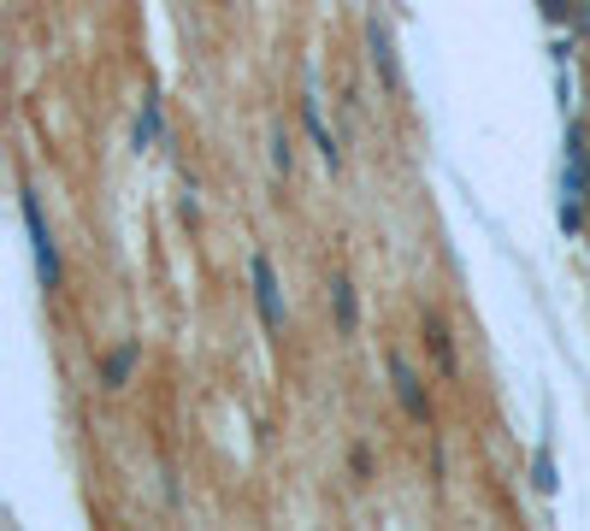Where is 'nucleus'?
<instances>
[{
  "label": "nucleus",
  "mask_w": 590,
  "mask_h": 531,
  "mask_svg": "<svg viewBox=\"0 0 590 531\" xmlns=\"http://www.w3.org/2000/svg\"><path fill=\"white\" fill-rule=\"evenodd\" d=\"M254 295H261L266 325L278 331V325H284V313H278V290H272V266H266V261H254Z\"/></svg>",
  "instance_id": "nucleus-1"
},
{
  "label": "nucleus",
  "mask_w": 590,
  "mask_h": 531,
  "mask_svg": "<svg viewBox=\"0 0 590 531\" xmlns=\"http://www.w3.org/2000/svg\"><path fill=\"white\" fill-rule=\"evenodd\" d=\"M272 166H278V171H290V136H272Z\"/></svg>",
  "instance_id": "nucleus-4"
},
{
  "label": "nucleus",
  "mask_w": 590,
  "mask_h": 531,
  "mask_svg": "<svg viewBox=\"0 0 590 531\" xmlns=\"http://www.w3.org/2000/svg\"><path fill=\"white\" fill-rule=\"evenodd\" d=\"M390 372H396V390H401V401H408V413H413V420H425V396H420V384H413V372L401 361H390Z\"/></svg>",
  "instance_id": "nucleus-2"
},
{
  "label": "nucleus",
  "mask_w": 590,
  "mask_h": 531,
  "mask_svg": "<svg viewBox=\"0 0 590 531\" xmlns=\"http://www.w3.org/2000/svg\"><path fill=\"white\" fill-rule=\"evenodd\" d=\"M425 342H431V354H437V366L455 372V349H449V331H443V319H425Z\"/></svg>",
  "instance_id": "nucleus-3"
}]
</instances>
